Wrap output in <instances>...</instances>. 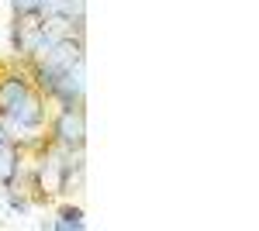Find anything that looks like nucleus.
Returning a JSON list of instances; mask_svg holds the SVG:
<instances>
[{"label": "nucleus", "instance_id": "nucleus-1", "mask_svg": "<svg viewBox=\"0 0 259 231\" xmlns=\"http://www.w3.org/2000/svg\"><path fill=\"white\" fill-rule=\"evenodd\" d=\"M0 124H4V131L14 138L18 145L41 142V131H45V124H49L45 97H41L38 90H28L21 100H14L7 111H0Z\"/></svg>", "mask_w": 259, "mask_h": 231}, {"label": "nucleus", "instance_id": "nucleus-2", "mask_svg": "<svg viewBox=\"0 0 259 231\" xmlns=\"http://www.w3.org/2000/svg\"><path fill=\"white\" fill-rule=\"evenodd\" d=\"M49 142L56 149L76 152L87 145V111L83 107H62L56 117H49Z\"/></svg>", "mask_w": 259, "mask_h": 231}, {"label": "nucleus", "instance_id": "nucleus-3", "mask_svg": "<svg viewBox=\"0 0 259 231\" xmlns=\"http://www.w3.org/2000/svg\"><path fill=\"white\" fill-rule=\"evenodd\" d=\"M83 97H87V59L73 62V66L56 79V86L49 90L45 100H52L62 111V107H83Z\"/></svg>", "mask_w": 259, "mask_h": 231}, {"label": "nucleus", "instance_id": "nucleus-4", "mask_svg": "<svg viewBox=\"0 0 259 231\" xmlns=\"http://www.w3.org/2000/svg\"><path fill=\"white\" fill-rule=\"evenodd\" d=\"M18 179H21V145L7 135L0 142V183H4V190H11Z\"/></svg>", "mask_w": 259, "mask_h": 231}, {"label": "nucleus", "instance_id": "nucleus-5", "mask_svg": "<svg viewBox=\"0 0 259 231\" xmlns=\"http://www.w3.org/2000/svg\"><path fill=\"white\" fill-rule=\"evenodd\" d=\"M28 90H35L28 73H7V76H0V111H7V107H11L14 100H21Z\"/></svg>", "mask_w": 259, "mask_h": 231}, {"label": "nucleus", "instance_id": "nucleus-6", "mask_svg": "<svg viewBox=\"0 0 259 231\" xmlns=\"http://www.w3.org/2000/svg\"><path fill=\"white\" fill-rule=\"evenodd\" d=\"M41 228H49V231H83V228H87V221H83V207H62L59 217L49 221V224H41Z\"/></svg>", "mask_w": 259, "mask_h": 231}, {"label": "nucleus", "instance_id": "nucleus-7", "mask_svg": "<svg viewBox=\"0 0 259 231\" xmlns=\"http://www.w3.org/2000/svg\"><path fill=\"white\" fill-rule=\"evenodd\" d=\"M4 193H7V207H11L14 214H28V211H31V200H28L24 193H14V187L4 190Z\"/></svg>", "mask_w": 259, "mask_h": 231}, {"label": "nucleus", "instance_id": "nucleus-8", "mask_svg": "<svg viewBox=\"0 0 259 231\" xmlns=\"http://www.w3.org/2000/svg\"><path fill=\"white\" fill-rule=\"evenodd\" d=\"M11 11L24 18V14H41V0H11Z\"/></svg>", "mask_w": 259, "mask_h": 231}, {"label": "nucleus", "instance_id": "nucleus-9", "mask_svg": "<svg viewBox=\"0 0 259 231\" xmlns=\"http://www.w3.org/2000/svg\"><path fill=\"white\" fill-rule=\"evenodd\" d=\"M0 193H4V183H0Z\"/></svg>", "mask_w": 259, "mask_h": 231}]
</instances>
